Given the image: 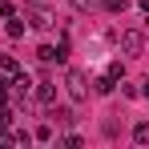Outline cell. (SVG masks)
Here are the masks:
<instances>
[{"instance_id": "52a82bcc", "label": "cell", "mask_w": 149, "mask_h": 149, "mask_svg": "<svg viewBox=\"0 0 149 149\" xmlns=\"http://www.w3.org/2000/svg\"><path fill=\"white\" fill-rule=\"evenodd\" d=\"M49 117H56V125H73V109H52Z\"/></svg>"}, {"instance_id": "2e32d148", "label": "cell", "mask_w": 149, "mask_h": 149, "mask_svg": "<svg viewBox=\"0 0 149 149\" xmlns=\"http://www.w3.org/2000/svg\"><path fill=\"white\" fill-rule=\"evenodd\" d=\"M69 4H73V8H81V12H85V8H89V4H93V0H69Z\"/></svg>"}, {"instance_id": "ba28073f", "label": "cell", "mask_w": 149, "mask_h": 149, "mask_svg": "<svg viewBox=\"0 0 149 149\" xmlns=\"http://www.w3.org/2000/svg\"><path fill=\"white\" fill-rule=\"evenodd\" d=\"M36 56H40L45 65H52V61H56V49H52V45H40V49H36Z\"/></svg>"}, {"instance_id": "8992f818", "label": "cell", "mask_w": 149, "mask_h": 149, "mask_svg": "<svg viewBox=\"0 0 149 149\" xmlns=\"http://www.w3.org/2000/svg\"><path fill=\"white\" fill-rule=\"evenodd\" d=\"M133 141H137V145H149V121H137V125H133Z\"/></svg>"}, {"instance_id": "7a4b0ae2", "label": "cell", "mask_w": 149, "mask_h": 149, "mask_svg": "<svg viewBox=\"0 0 149 149\" xmlns=\"http://www.w3.org/2000/svg\"><path fill=\"white\" fill-rule=\"evenodd\" d=\"M121 49L129 52V56H137V52L145 49V32H137V28H125V32H121Z\"/></svg>"}, {"instance_id": "6da1fadb", "label": "cell", "mask_w": 149, "mask_h": 149, "mask_svg": "<svg viewBox=\"0 0 149 149\" xmlns=\"http://www.w3.org/2000/svg\"><path fill=\"white\" fill-rule=\"evenodd\" d=\"M65 85H69V97H73V101H85V97H89V85H85V73H77V69H69V77H65Z\"/></svg>"}, {"instance_id": "ac0fdd59", "label": "cell", "mask_w": 149, "mask_h": 149, "mask_svg": "<svg viewBox=\"0 0 149 149\" xmlns=\"http://www.w3.org/2000/svg\"><path fill=\"white\" fill-rule=\"evenodd\" d=\"M141 93H145V97H149V81H145V89H141Z\"/></svg>"}, {"instance_id": "4fadbf2b", "label": "cell", "mask_w": 149, "mask_h": 149, "mask_svg": "<svg viewBox=\"0 0 149 149\" xmlns=\"http://www.w3.org/2000/svg\"><path fill=\"white\" fill-rule=\"evenodd\" d=\"M32 24H36V28H49L52 16H49V12H32Z\"/></svg>"}, {"instance_id": "9c48e42d", "label": "cell", "mask_w": 149, "mask_h": 149, "mask_svg": "<svg viewBox=\"0 0 149 149\" xmlns=\"http://www.w3.org/2000/svg\"><path fill=\"white\" fill-rule=\"evenodd\" d=\"M8 36H24V20H16V16H8Z\"/></svg>"}, {"instance_id": "30bf717a", "label": "cell", "mask_w": 149, "mask_h": 149, "mask_svg": "<svg viewBox=\"0 0 149 149\" xmlns=\"http://www.w3.org/2000/svg\"><path fill=\"white\" fill-rule=\"evenodd\" d=\"M0 73L12 77V73H16V61H12V56H0Z\"/></svg>"}, {"instance_id": "277c9868", "label": "cell", "mask_w": 149, "mask_h": 149, "mask_svg": "<svg viewBox=\"0 0 149 149\" xmlns=\"http://www.w3.org/2000/svg\"><path fill=\"white\" fill-rule=\"evenodd\" d=\"M36 101H45V105H52V97H56V89H52V81H36Z\"/></svg>"}, {"instance_id": "3957f363", "label": "cell", "mask_w": 149, "mask_h": 149, "mask_svg": "<svg viewBox=\"0 0 149 149\" xmlns=\"http://www.w3.org/2000/svg\"><path fill=\"white\" fill-rule=\"evenodd\" d=\"M8 85H12V89H16V97L24 101L28 93H32V77L28 73H20V69H16V73H12V81H8Z\"/></svg>"}, {"instance_id": "5bb4252c", "label": "cell", "mask_w": 149, "mask_h": 149, "mask_svg": "<svg viewBox=\"0 0 149 149\" xmlns=\"http://www.w3.org/2000/svg\"><path fill=\"white\" fill-rule=\"evenodd\" d=\"M32 137H36V141H52V129H49V125H40V129H36Z\"/></svg>"}, {"instance_id": "5b68a950", "label": "cell", "mask_w": 149, "mask_h": 149, "mask_svg": "<svg viewBox=\"0 0 149 149\" xmlns=\"http://www.w3.org/2000/svg\"><path fill=\"white\" fill-rule=\"evenodd\" d=\"M113 85H117V81L105 73V77H97V81H93V93H101V97H105V93H113Z\"/></svg>"}, {"instance_id": "9a60e30c", "label": "cell", "mask_w": 149, "mask_h": 149, "mask_svg": "<svg viewBox=\"0 0 149 149\" xmlns=\"http://www.w3.org/2000/svg\"><path fill=\"white\" fill-rule=\"evenodd\" d=\"M0 16H4V20L12 16V4H8V0H0Z\"/></svg>"}, {"instance_id": "7c38bea8", "label": "cell", "mask_w": 149, "mask_h": 149, "mask_svg": "<svg viewBox=\"0 0 149 149\" xmlns=\"http://www.w3.org/2000/svg\"><path fill=\"white\" fill-rule=\"evenodd\" d=\"M8 125H12V109L0 101V129H8Z\"/></svg>"}, {"instance_id": "e0dca14e", "label": "cell", "mask_w": 149, "mask_h": 149, "mask_svg": "<svg viewBox=\"0 0 149 149\" xmlns=\"http://www.w3.org/2000/svg\"><path fill=\"white\" fill-rule=\"evenodd\" d=\"M137 4H141V8H145V12H149V0H137Z\"/></svg>"}, {"instance_id": "8fae6325", "label": "cell", "mask_w": 149, "mask_h": 149, "mask_svg": "<svg viewBox=\"0 0 149 149\" xmlns=\"http://www.w3.org/2000/svg\"><path fill=\"white\" fill-rule=\"evenodd\" d=\"M105 12H125V0H101Z\"/></svg>"}]
</instances>
